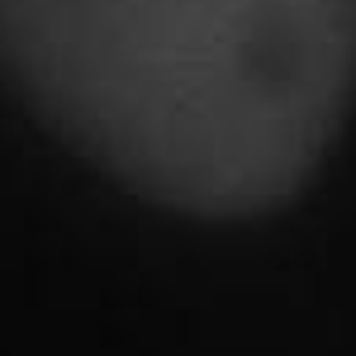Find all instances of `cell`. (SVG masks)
I'll use <instances>...</instances> for the list:
<instances>
[{"instance_id": "cell-1", "label": "cell", "mask_w": 356, "mask_h": 356, "mask_svg": "<svg viewBox=\"0 0 356 356\" xmlns=\"http://www.w3.org/2000/svg\"><path fill=\"white\" fill-rule=\"evenodd\" d=\"M0 72L147 204L257 219L352 110L356 0H0Z\"/></svg>"}]
</instances>
